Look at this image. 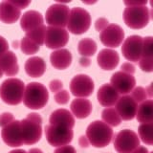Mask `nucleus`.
<instances>
[{
    "label": "nucleus",
    "instance_id": "f257e3e1",
    "mask_svg": "<svg viewBox=\"0 0 153 153\" xmlns=\"http://www.w3.org/2000/svg\"><path fill=\"white\" fill-rule=\"evenodd\" d=\"M42 118L37 113H30L20 121V131L23 145L32 146L36 143L42 136Z\"/></svg>",
    "mask_w": 153,
    "mask_h": 153
},
{
    "label": "nucleus",
    "instance_id": "f03ea898",
    "mask_svg": "<svg viewBox=\"0 0 153 153\" xmlns=\"http://www.w3.org/2000/svg\"><path fill=\"white\" fill-rule=\"evenodd\" d=\"M85 136L87 137L90 145L102 148L111 143L114 132L111 126H107L102 121H95L88 126Z\"/></svg>",
    "mask_w": 153,
    "mask_h": 153
},
{
    "label": "nucleus",
    "instance_id": "7ed1b4c3",
    "mask_svg": "<svg viewBox=\"0 0 153 153\" xmlns=\"http://www.w3.org/2000/svg\"><path fill=\"white\" fill-rule=\"evenodd\" d=\"M49 100V92L44 85L39 82H30L26 85L23 96L25 106L38 110L45 106Z\"/></svg>",
    "mask_w": 153,
    "mask_h": 153
},
{
    "label": "nucleus",
    "instance_id": "20e7f679",
    "mask_svg": "<svg viewBox=\"0 0 153 153\" xmlns=\"http://www.w3.org/2000/svg\"><path fill=\"white\" fill-rule=\"evenodd\" d=\"M25 84L19 79L11 78L0 85V98L9 105H17L23 102Z\"/></svg>",
    "mask_w": 153,
    "mask_h": 153
},
{
    "label": "nucleus",
    "instance_id": "39448f33",
    "mask_svg": "<svg viewBox=\"0 0 153 153\" xmlns=\"http://www.w3.org/2000/svg\"><path fill=\"white\" fill-rule=\"evenodd\" d=\"M150 20V11L146 5L126 6L123 11V21L131 29H143Z\"/></svg>",
    "mask_w": 153,
    "mask_h": 153
},
{
    "label": "nucleus",
    "instance_id": "423d86ee",
    "mask_svg": "<svg viewBox=\"0 0 153 153\" xmlns=\"http://www.w3.org/2000/svg\"><path fill=\"white\" fill-rule=\"evenodd\" d=\"M91 25V16L85 9L75 7L70 10L69 19L67 23L68 31L74 35H81L86 33Z\"/></svg>",
    "mask_w": 153,
    "mask_h": 153
},
{
    "label": "nucleus",
    "instance_id": "0eeeda50",
    "mask_svg": "<svg viewBox=\"0 0 153 153\" xmlns=\"http://www.w3.org/2000/svg\"><path fill=\"white\" fill-rule=\"evenodd\" d=\"M45 135L47 142L52 146L59 147L69 145L73 140L74 132L72 128L66 126L47 124L45 126Z\"/></svg>",
    "mask_w": 153,
    "mask_h": 153
},
{
    "label": "nucleus",
    "instance_id": "6e6552de",
    "mask_svg": "<svg viewBox=\"0 0 153 153\" xmlns=\"http://www.w3.org/2000/svg\"><path fill=\"white\" fill-rule=\"evenodd\" d=\"M138 146H140V138L130 129H123L114 138V148L118 153H131Z\"/></svg>",
    "mask_w": 153,
    "mask_h": 153
},
{
    "label": "nucleus",
    "instance_id": "1a4fd4ad",
    "mask_svg": "<svg viewBox=\"0 0 153 153\" xmlns=\"http://www.w3.org/2000/svg\"><path fill=\"white\" fill-rule=\"evenodd\" d=\"M70 14L68 6L62 3H55L51 5L46 11V23L51 27L64 28L67 26Z\"/></svg>",
    "mask_w": 153,
    "mask_h": 153
},
{
    "label": "nucleus",
    "instance_id": "9d476101",
    "mask_svg": "<svg viewBox=\"0 0 153 153\" xmlns=\"http://www.w3.org/2000/svg\"><path fill=\"white\" fill-rule=\"evenodd\" d=\"M95 88L93 79L89 76L79 74L75 76L70 82V91L76 98H87Z\"/></svg>",
    "mask_w": 153,
    "mask_h": 153
},
{
    "label": "nucleus",
    "instance_id": "9b49d317",
    "mask_svg": "<svg viewBox=\"0 0 153 153\" xmlns=\"http://www.w3.org/2000/svg\"><path fill=\"white\" fill-rule=\"evenodd\" d=\"M69 41V33L65 28L51 27L46 28L44 44L49 49H61Z\"/></svg>",
    "mask_w": 153,
    "mask_h": 153
},
{
    "label": "nucleus",
    "instance_id": "f8f14e48",
    "mask_svg": "<svg viewBox=\"0 0 153 153\" xmlns=\"http://www.w3.org/2000/svg\"><path fill=\"white\" fill-rule=\"evenodd\" d=\"M143 38L140 36L134 35L128 36L123 41L122 46L123 56L131 62H137L140 60L143 50Z\"/></svg>",
    "mask_w": 153,
    "mask_h": 153
},
{
    "label": "nucleus",
    "instance_id": "ddd939ff",
    "mask_svg": "<svg viewBox=\"0 0 153 153\" xmlns=\"http://www.w3.org/2000/svg\"><path fill=\"white\" fill-rule=\"evenodd\" d=\"M100 39L103 45L109 48H117L122 44L124 39V31L117 24L109 25L100 32Z\"/></svg>",
    "mask_w": 153,
    "mask_h": 153
},
{
    "label": "nucleus",
    "instance_id": "4468645a",
    "mask_svg": "<svg viewBox=\"0 0 153 153\" xmlns=\"http://www.w3.org/2000/svg\"><path fill=\"white\" fill-rule=\"evenodd\" d=\"M1 137L3 142L9 146L18 147L23 146L20 131V121L13 120L12 123L2 127Z\"/></svg>",
    "mask_w": 153,
    "mask_h": 153
},
{
    "label": "nucleus",
    "instance_id": "2eb2a0df",
    "mask_svg": "<svg viewBox=\"0 0 153 153\" xmlns=\"http://www.w3.org/2000/svg\"><path fill=\"white\" fill-rule=\"evenodd\" d=\"M110 84L118 91L119 94L128 95L136 85V79L133 75L119 71L114 73L110 79Z\"/></svg>",
    "mask_w": 153,
    "mask_h": 153
},
{
    "label": "nucleus",
    "instance_id": "dca6fc26",
    "mask_svg": "<svg viewBox=\"0 0 153 153\" xmlns=\"http://www.w3.org/2000/svg\"><path fill=\"white\" fill-rule=\"evenodd\" d=\"M115 105V109L123 121H130L136 117L138 103L131 98L130 95H123L119 98Z\"/></svg>",
    "mask_w": 153,
    "mask_h": 153
},
{
    "label": "nucleus",
    "instance_id": "f3484780",
    "mask_svg": "<svg viewBox=\"0 0 153 153\" xmlns=\"http://www.w3.org/2000/svg\"><path fill=\"white\" fill-rule=\"evenodd\" d=\"M21 16V10L14 5L13 0H6L0 3V20L6 24L16 22Z\"/></svg>",
    "mask_w": 153,
    "mask_h": 153
},
{
    "label": "nucleus",
    "instance_id": "a211bd4d",
    "mask_svg": "<svg viewBox=\"0 0 153 153\" xmlns=\"http://www.w3.org/2000/svg\"><path fill=\"white\" fill-rule=\"evenodd\" d=\"M97 98L100 105L104 107H112L118 102L120 94L111 84L105 83L100 87Z\"/></svg>",
    "mask_w": 153,
    "mask_h": 153
},
{
    "label": "nucleus",
    "instance_id": "6ab92c4d",
    "mask_svg": "<svg viewBox=\"0 0 153 153\" xmlns=\"http://www.w3.org/2000/svg\"><path fill=\"white\" fill-rule=\"evenodd\" d=\"M98 65L105 71H110L115 69L119 64L120 56L119 54L112 49H103L100 52L97 57Z\"/></svg>",
    "mask_w": 153,
    "mask_h": 153
},
{
    "label": "nucleus",
    "instance_id": "aec40b11",
    "mask_svg": "<svg viewBox=\"0 0 153 153\" xmlns=\"http://www.w3.org/2000/svg\"><path fill=\"white\" fill-rule=\"evenodd\" d=\"M42 25H44V19L42 14L33 10L26 12L20 19V27L25 33Z\"/></svg>",
    "mask_w": 153,
    "mask_h": 153
},
{
    "label": "nucleus",
    "instance_id": "412c9836",
    "mask_svg": "<svg viewBox=\"0 0 153 153\" xmlns=\"http://www.w3.org/2000/svg\"><path fill=\"white\" fill-rule=\"evenodd\" d=\"M49 123V124L53 126H62L73 129L75 126V118L69 110L60 108L52 112Z\"/></svg>",
    "mask_w": 153,
    "mask_h": 153
},
{
    "label": "nucleus",
    "instance_id": "4be33fe9",
    "mask_svg": "<svg viewBox=\"0 0 153 153\" xmlns=\"http://www.w3.org/2000/svg\"><path fill=\"white\" fill-rule=\"evenodd\" d=\"M50 61L56 69L64 70L68 68L72 63V54L69 50L64 48L57 49L51 53Z\"/></svg>",
    "mask_w": 153,
    "mask_h": 153
},
{
    "label": "nucleus",
    "instance_id": "5701e85b",
    "mask_svg": "<svg viewBox=\"0 0 153 153\" xmlns=\"http://www.w3.org/2000/svg\"><path fill=\"white\" fill-rule=\"evenodd\" d=\"M71 113L76 119H85L92 112V103L86 98H76L70 105Z\"/></svg>",
    "mask_w": 153,
    "mask_h": 153
},
{
    "label": "nucleus",
    "instance_id": "b1692460",
    "mask_svg": "<svg viewBox=\"0 0 153 153\" xmlns=\"http://www.w3.org/2000/svg\"><path fill=\"white\" fill-rule=\"evenodd\" d=\"M0 67L3 73L8 76H13L17 75L19 67L17 64V57L13 52L8 51L0 56Z\"/></svg>",
    "mask_w": 153,
    "mask_h": 153
},
{
    "label": "nucleus",
    "instance_id": "393cba45",
    "mask_svg": "<svg viewBox=\"0 0 153 153\" xmlns=\"http://www.w3.org/2000/svg\"><path fill=\"white\" fill-rule=\"evenodd\" d=\"M24 68L28 76L32 78H40L46 71V63L40 56H32L26 60Z\"/></svg>",
    "mask_w": 153,
    "mask_h": 153
},
{
    "label": "nucleus",
    "instance_id": "a878e982",
    "mask_svg": "<svg viewBox=\"0 0 153 153\" xmlns=\"http://www.w3.org/2000/svg\"><path fill=\"white\" fill-rule=\"evenodd\" d=\"M137 121L140 123H153V102L152 100H146L138 105L136 112Z\"/></svg>",
    "mask_w": 153,
    "mask_h": 153
},
{
    "label": "nucleus",
    "instance_id": "bb28decb",
    "mask_svg": "<svg viewBox=\"0 0 153 153\" xmlns=\"http://www.w3.org/2000/svg\"><path fill=\"white\" fill-rule=\"evenodd\" d=\"M97 49H98L97 43H96L94 39L89 37L81 39L78 45L79 54L83 57L93 56L96 54V52H97Z\"/></svg>",
    "mask_w": 153,
    "mask_h": 153
},
{
    "label": "nucleus",
    "instance_id": "cd10ccee",
    "mask_svg": "<svg viewBox=\"0 0 153 153\" xmlns=\"http://www.w3.org/2000/svg\"><path fill=\"white\" fill-rule=\"evenodd\" d=\"M102 122L109 126H118L122 123V119L114 107H106L102 113Z\"/></svg>",
    "mask_w": 153,
    "mask_h": 153
},
{
    "label": "nucleus",
    "instance_id": "c85d7f7f",
    "mask_svg": "<svg viewBox=\"0 0 153 153\" xmlns=\"http://www.w3.org/2000/svg\"><path fill=\"white\" fill-rule=\"evenodd\" d=\"M46 26L42 25L39 26L36 29H33L32 31H29L26 33V37L28 39H30L32 42H33L35 44L41 46L44 44L45 41V36H46Z\"/></svg>",
    "mask_w": 153,
    "mask_h": 153
},
{
    "label": "nucleus",
    "instance_id": "c756f323",
    "mask_svg": "<svg viewBox=\"0 0 153 153\" xmlns=\"http://www.w3.org/2000/svg\"><path fill=\"white\" fill-rule=\"evenodd\" d=\"M152 130H153V123H141L138 128L139 138H141V140L147 146H152L153 143Z\"/></svg>",
    "mask_w": 153,
    "mask_h": 153
},
{
    "label": "nucleus",
    "instance_id": "7c9ffc66",
    "mask_svg": "<svg viewBox=\"0 0 153 153\" xmlns=\"http://www.w3.org/2000/svg\"><path fill=\"white\" fill-rule=\"evenodd\" d=\"M20 48H21V51L25 55H33V54H36V52H38L40 46L35 44V43L32 42L30 39H28L26 36H24L20 40Z\"/></svg>",
    "mask_w": 153,
    "mask_h": 153
},
{
    "label": "nucleus",
    "instance_id": "2f4dec72",
    "mask_svg": "<svg viewBox=\"0 0 153 153\" xmlns=\"http://www.w3.org/2000/svg\"><path fill=\"white\" fill-rule=\"evenodd\" d=\"M152 37L146 36L143 38V50L141 59H152Z\"/></svg>",
    "mask_w": 153,
    "mask_h": 153
},
{
    "label": "nucleus",
    "instance_id": "473e14b6",
    "mask_svg": "<svg viewBox=\"0 0 153 153\" xmlns=\"http://www.w3.org/2000/svg\"><path fill=\"white\" fill-rule=\"evenodd\" d=\"M131 98L135 100L137 103H142L143 102H146L147 100V94L146 88L142 87V86H138V87H134V89L130 92Z\"/></svg>",
    "mask_w": 153,
    "mask_h": 153
},
{
    "label": "nucleus",
    "instance_id": "72a5a7b5",
    "mask_svg": "<svg viewBox=\"0 0 153 153\" xmlns=\"http://www.w3.org/2000/svg\"><path fill=\"white\" fill-rule=\"evenodd\" d=\"M70 100V94L67 90H60L55 94V100L59 104H66Z\"/></svg>",
    "mask_w": 153,
    "mask_h": 153
},
{
    "label": "nucleus",
    "instance_id": "f704fd0d",
    "mask_svg": "<svg viewBox=\"0 0 153 153\" xmlns=\"http://www.w3.org/2000/svg\"><path fill=\"white\" fill-rule=\"evenodd\" d=\"M153 59H140L139 60V66L143 72L150 73L153 71Z\"/></svg>",
    "mask_w": 153,
    "mask_h": 153
},
{
    "label": "nucleus",
    "instance_id": "c9c22d12",
    "mask_svg": "<svg viewBox=\"0 0 153 153\" xmlns=\"http://www.w3.org/2000/svg\"><path fill=\"white\" fill-rule=\"evenodd\" d=\"M14 120V117L12 113L10 112H4L0 115V126L4 127L10 123H12Z\"/></svg>",
    "mask_w": 153,
    "mask_h": 153
},
{
    "label": "nucleus",
    "instance_id": "e433bc0d",
    "mask_svg": "<svg viewBox=\"0 0 153 153\" xmlns=\"http://www.w3.org/2000/svg\"><path fill=\"white\" fill-rule=\"evenodd\" d=\"M49 88L53 93L56 94L57 92H59L60 90H62V88H63V83H62V81L59 79H53L49 83Z\"/></svg>",
    "mask_w": 153,
    "mask_h": 153
},
{
    "label": "nucleus",
    "instance_id": "4c0bfd02",
    "mask_svg": "<svg viewBox=\"0 0 153 153\" xmlns=\"http://www.w3.org/2000/svg\"><path fill=\"white\" fill-rule=\"evenodd\" d=\"M108 25H109V22H108L107 19L104 18V17H100L95 22V28L98 32H102Z\"/></svg>",
    "mask_w": 153,
    "mask_h": 153
},
{
    "label": "nucleus",
    "instance_id": "58836bf2",
    "mask_svg": "<svg viewBox=\"0 0 153 153\" xmlns=\"http://www.w3.org/2000/svg\"><path fill=\"white\" fill-rule=\"evenodd\" d=\"M121 71L123 73H126L129 75H133L135 73V66L130 62H126L121 66Z\"/></svg>",
    "mask_w": 153,
    "mask_h": 153
},
{
    "label": "nucleus",
    "instance_id": "ea45409f",
    "mask_svg": "<svg viewBox=\"0 0 153 153\" xmlns=\"http://www.w3.org/2000/svg\"><path fill=\"white\" fill-rule=\"evenodd\" d=\"M54 153H76V152L75 147L69 145H66V146L57 147Z\"/></svg>",
    "mask_w": 153,
    "mask_h": 153
},
{
    "label": "nucleus",
    "instance_id": "a19ab883",
    "mask_svg": "<svg viewBox=\"0 0 153 153\" xmlns=\"http://www.w3.org/2000/svg\"><path fill=\"white\" fill-rule=\"evenodd\" d=\"M9 51V43L3 36H0V56Z\"/></svg>",
    "mask_w": 153,
    "mask_h": 153
},
{
    "label": "nucleus",
    "instance_id": "79ce46f5",
    "mask_svg": "<svg viewBox=\"0 0 153 153\" xmlns=\"http://www.w3.org/2000/svg\"><path fill=\"white\" fill-rule=\"evenodd\" d=\"M79 145L80 147H82V148H87V147H89L90 143L88 141L87 137L84 136V135L80 136L79 139Z\"/></svg>",
    "mask_w": 153,
    "mask_h": 153
},
{
    "label": "nucleus",
    "instance_id": "37998d69",
    "mask_svg": "<svg viewBox=\"0 0 153 153\" xmlns=\"http://www.w3.org/2000/svg\"><path fill=\"white\" fill-rule=\"evenodd\" d=\"M13 2L14 3L16 6H17L20 10L27 8L31 3V1H13Z\"/></svg>",
    "mask_w": 153,
    "mask_h": 153
},
{
    "label": "nucleus",
    "instance_id": "c03bdc74",
    "mask_svg": "<svg viewBox=\"0 0 153 153\" xmlns=\"http://www.w3.org/2000/svg\"><path fill=\"white\" fill-rule=\"evenodd\" d=\"M79 64L82 67H88L91 64V60L89 59V57H81L79 59Z\"/></svg>",
    "mask_w": 153,
    "mask_h": 153
},
{
    "label": "nucleus",
    "instance_id": "a18cd8bd",
    "mask_svg": "<svg viewBox=\"0 0 153 153\" xmlns=\"http://www.w3.org/2000/svg\"><path fill=\"white\" fill-rule=\"evenodd\" d=\"M146 0H143V1H124V4L126 6H131V5H146Z\"/></svg>",
    "mask_w": 153,
    "mask_h": 153
},
{
    "label": "nucleus",
    "instance_id": "49530a36",
    "mask_svg": "<svg viewBox=\"0 0 153 153\" xmlns=\"http://www.w3.org/2000/svg\"><path fill=\"white\" fill-rule=\"evenodd\" d=\"M131 153H149L147 150V148L145 146H138L135 150H133Z\"/></svg>",
    "mask_w": 153,
    "mask_h": 153
},
{
    "label": "nucleus",
    "instance_id": "de8ad7c7",
    "mask_svg": "<svg viewBox=\"0 0 153 153\" xmlns=\"http://www.w3.org/2000/svg\"><path fill=\"white\" fill-rule=\"evenodd\" d=\"M152 83L148 86L147 88H146V94H147V97L149 98V100H151V98H152Z\"/></svg>",
    "mask_w": 153,
    "mask_h": 153
},
{
    "label": "nucleus",
    "instance_id": "09e8293b",
    "mask_svg": "<svg viewBox=\"0 0 153 153\" xmlns=\"http://www.w3.org/2000/svg\"><path fill=\"white\" fill-rule=\"evenodd\" d=\"M28 153H43V151L39 149V148H31V149L28 151Z\"/></svg>",
    "mask_w": 153,
    "mask_h": 153
},
{
    "label": "nucleus",
    "instance_id": "8fccbe9b",
    "mask_svg": "<svg viewBox=\"0 0 153 153\" xmlns=\"http://www.w3.org/2000/svg\"><path fill=\"white\" fill-rule=\"evenodd\" d=\"M9 153H27V152L25 150H23V149H14V150L10 151Z\"/></svg>",
    "mask_w": 153,
    "mask_h": 153
},
{
    "label": "nucleus",
    "instance_id": "3c124183",
    "mask_svg": "<svg viewBox=\"0 0 153 153\" xmlns=\"http://www.w3.org/2000/svg\"><path fill=\"white\" fill-rule=\"evenodd\" d=\"M3 75H4V73H3V71H2V69H1V67H0V79L2 78Z\"/></svg>",
    "mask_w": 153,
    "mask_h": 153
},
{
    "label": "nucleus",
    "instance_id": "603ef678",
    "mask_svg": "<svg viewBox=\"0 0 153 153\" xmlns=\"http://www.w3.org/2000/svg\"><path fill=\"white\" fill-rule=\"evenodd\" d=\"M150 153H152V152H150Z\"/></svg>",
    "mask_w": 153,
    "mask_h": 153
}]
</instances>
